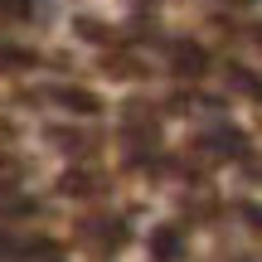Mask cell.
Instances as JSON below:
<instances>
[{
    "label": "cell",
    "instance_id": "cell-1",
    "mask_svg": "<svg viewBox=\"0 0 262 262\" xmlns=\"http://www.w3.org/2000/svg\"><path fill=\"white\" fill-rule=\"evenodd\" d=\"M170 68H175V78H204L209 73V49L194 44V39H175L170 44Z\"/></svg>",
    "mask_w": 262,
    "mask_h": 262
},
{
    "label": "cell",
    "instance_id": "cell-2",
    "mask_svg": "<svg viewBox=\"0 0 262 262\" xmlns=\"http://www.w3.org/2000/svg\"><path fill=\"white\" fill-rule=\"evenodd\" d=\"M54 102L68 107V112H83V117H97V112H102V97L88 93V88H54Z\"/></svg>",
    "mask_w": 262,
    "mask_h": 262
},
{
    "label": "cell",
    "instance_id": "cell-3",
    "mask_svg": "<svg viewBox=\"0 0 262 262\" xmlns=\"http://www.w3.org/2000/svg\"><path fill=\"white\" fill-rule=\"evenodd\" d=\"M199 146H204V150H214V156L219 160H228V156H243V136H238V131H228V126H219V131H209V136L204 141H199Z\"/></svg>",
    "mask_w": 262,
    "mask_h": 262
},
{
    "label": "cell",
    "instance_id": "cell-4",
    "mask_svg": "<svg viewBox=\"0 0 262 262\" xmlns=\"http://www.w3.org/2000/svg\"><path fill=\"white\" fill-rule=\"evenodd\" d=\"M19 68H34V54L19 44H5L0 39V73H19Z\"/></svg>",
    "mask_w": 262,
    "mask_h": 262
},
{
    "label": "cell",
    "instance_id": "cell-5",
    "mask_svg": "<svg viewBox=\"0 0 262 262\" xmlns=\"http://www.w3.org/2000/svg\"><path fill=\"white\" fill-rule=\"evenodd\" d=\"M150 253H156V262H175L180 257V233L175 228H160V233L150 238Z\"/></svg>",
    "mask_w": 262,
    "mask_h": 262
},
{
    "label": "cell",
    "instance_id": "cell-6",
    "mask_svg": "<svg viewBox=\"0 0 262 262\" xmlns=\"http://www.w3.org/2000/svg\"><path fill=\"white\" fill-rule=\"evenodd\" d=\"M5 19H34V0H0Z\"/></svg>",
    "mask_w": 262,
    "mask_h": 262
},
{
    "label": "cell",
    "instance_id": "cell-7",
    "mask_svg": "<svg viewBox=\"0 0 262 262\" xmlns=\"http://www.w3.org/2000/svg\"><path fill=\"white\" fill-rule=\"evenodd\" d=\"M228 5H238V10H243V5H253V0H228Z\"/></svg>",
    "mask_w": 262,
    "mask_h": 262
}]
</instances>
